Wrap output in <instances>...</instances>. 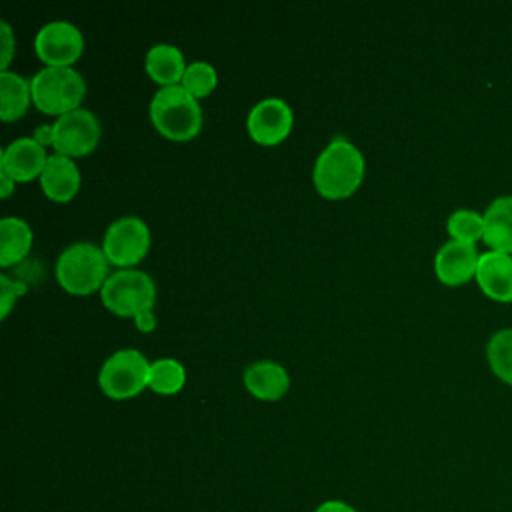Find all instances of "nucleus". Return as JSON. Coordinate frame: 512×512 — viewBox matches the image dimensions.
Returning a JSON list of instances; mask_svg holds the SVG:
<instances>
[{"instance_id":"39448f33","label":"nucleus","mask_w":512,"mask_h":512,"mask_svg":"<svg viewBox=\"0 0 512 512\" xmlns=\"http://www.w3.org/2000/svg\"><path fill=\"white\" fill-rule=\"evenodd\" d=\"M100 296L106 308L120 316H136L152 308L156 288L150 274L136 268H118L104 280Z\"/></svg>"},{"instance_id":"aec40b11","label":"nucleus","mask_w":512,"mask_h":512,"mask_svg":"<svg viewBox=\"0 0 512 512\" xmlns=\"http://www.w3.org/2000/svg\"><path fill=\"white\" fill-rule=\"evenodd\" d=\"M186 378L184 366L180 360L170 358V356H162L150 362V370H148V386L154 392L160 394H174L182 388Z\"/></svg>"},{"instance_id":"6e6552de","label":"nucleus","mask_w":512,"mask_h":512,"mask_svg":"<svg viewBox=\"0 0 512 512\" xmlns=\"http://www.w3.org/2000/svg\"><path fill=\"white\" fill-rule=\"evenodd\" d=\"M54 140L52 146L58 154L82 156L96 148L100 140V122L88 108H74L64 112L52 124Z\"/></svg>"},{"instance_id":"c85d7f7f","label":"nucleus","mask_w":512,"mask_h":512,"mask_svg":"<svg viewBox=\"0 0 512 512\" xmlns=\"http://www.w3.org/2000/svg\"><path fill=\"white\" fill-rule=\"evenodd\" d=\"M12 186H14V180L6 174L0 172V194L6 198L10 192H12Z\"/></svg>"},{"instance_id":"9d476101","label":"nucleus","mask_w":512,"mask_h":512,"mask_svg":"<svg viewBox=\"0 0 512 512\" xmlns=\"http://www.w3.org/2000/svg\"><path fill=\"white\" fill-rule=\"evenodd\" d=\"M292 120L294 114L286 100L278 96H266L250 108L246 116V128L252 140L264 146H272L288 136Z\"/></svg>"},{"instance_id":"2eb2a0df","label":"nucleus","mask_w":512,"mask_h":512,"mask_svg":"<svg viewBox=\"0 0 512 512\" xmlns=\"http://www.w3.org/2000/svg\"><path fill=\"white\" fill-rule=\"evenodd\" d=\"M246 388L260 400H278L290 386L286 368L276 360L250 362L242 372Z\"/></svg>"},{"instance_id":"412c9836","label":"nucleus","mask_w":512,"mask_h":512,"mask_svg":"<svg viewBox=\"0 0 512 512\" xmlns=\"http://www.w3.org/2000/svg\"><path fill=\"white\" fill-rule=\"evenodd\" d=\"M486 358L492 372L512 386V328H500L488 338Z\"/></svg>"},{"instance_id":"393cba45","label":"nucleus","mask_w":512,"mask_h":512,"mask_svg":"<svg viewBox=\"0 0 512 512\" xmlns=\"http://www.w3.org/2000/svg\"><path fill=\"white\" fill-rule=\"evenodd\" d=\"M0 42H2V70H8V64L14 54V34L6 20H0Z\"/></svg>"},{"instance_id":"a211bd4d","label":"nucleus","mask_w":512,"mask_h":512,"mask_svg":"<svg viewBox=\"0 0 512 512\" xmlns=\"http://www.w3.org/2000/svg\"><path fill=\"white\" fill-rule=\"evenodd\" d=\"M32 246V228L18 216L0 220V264L8 266L22 260Z\"/></svg>"},{"instance_id":"ddd939ff","label":"nucleus","mask_w":512,"mask_h":512,"mask_svg":"<svg viewBox=\"0 0 512 512\" xmlns=\"http://www.w3.org/2000/svg\"><path fill=\"white\" fill-rule=\"evenodd\" d=\"M474 278L488 298L512 302V254L498 250L480 254Z\"/></svg>"},{"instance_id":"423d86ee","label":"nucleus","mask_w":512,"mask_h":512,"mask_svg":"<svg viewBox=\"0 0 512 512\" xmlns=\"http://www.w3.org/2000/svg\"><path fill=\"white\" fill-rule=\"evenodd\" d=\"M148 370L150 362L138 348H120L102 362L98 384L114 400L130 398L148 386Z\"/></svg>"},{"instance_id":"6ab92c4d","label":"nucleus","mask_w":512,"mask_h":512,"mask_svg":"<svg viewBox=\"0 0 512 512\" xmlns=\"http://www.w3.org/2000/svg\"><path fill=\"white\" fill-rule=\"evenodd\" d=\"M30 102V80L12 70H0V118L6 122L20 118Z\"/></svg>"},{"instance_id":"4be33fe9","label":"nucleus","mask_w":512,"mask_h":512,"mask_svg":"<svg viewBox=\"0 0 512 512\" xmlns=\"http://www.w3.org/2000/svg\"><path fill=\"white\" fill-rule=\"evenodd\" d=\"M446 230L452 240L474 244L484 238V214L470 208H458L448 216Z\"/></svg>"},{"instance_id":"20e7f679","label":"nucleus","mask_w":512,"mask_h":512,"mask_svg":"<svg viewBox=\"0 0 512 512\" xmlns=\"http://www.w3.org/2000/svg\"><path fill=\"white\" fill-rule=\"evenodd\" d=\"M30 92L36 108L60 116L80 108L86 82L72 66H44L30 78Z\"/></svg>"},{"instance_id":"9b49d317","label":"nucleus","mask_w":512,"mask_h":512,"mask_svg":"<svg viewBox=\"0 0 512 512\" xmlns=\"http://www.w3.org/2000/svg\"><path fill=\"white\" fill-rule=\"evenodd\" d=\"M478 260L480 254L476 250V244L448 240L438 248L434 256V272L440 282L448 286H460L476 276Z\"/></svg>"},{"instance_id":"dca6fc26","label":"nucleus","mask_w":512,"mask_h":512,"mask_svg":"<svg viewBox=\"0 0 512 512\" xmlns=\"http://www.w3.org/2000/svg\"><path fill=\"white\" fill-rule=\"evenodd\" d=\"M490 250L512 254V194L496 196L484 210V238Z\"/></svg>"},{"instance_id":"cd10ccee","label":"nucleus","mask_w":512,"mask_h":512,"mask_svg":"<svg viewBox=\"0 0 512 512\" xmlns=\"http://www.w3.org/2000/svg\"><path fill=\"white\" fill-rule=\"evenodd\" d=\"M32 136L46 148V144H52V140H54V128H52V124H40Z\"/></svg>"},{"instance_id":"a878e982","label":"nucleus","mask_w":512,"mask_h":512,"mask_svg":"<svg viewBox=\"0 0 512 512\" xmlns=\"http://www.w3.org/2000/svg\"><path fill=\"white\" fill-rule=\"evenodd\" d=\"M314 512H358V510H356L352 504L344 502V500L332 498V500L320 502V504L314 508Z\"/></svg>"},{"instance_id":"f8f14e48","label":"nucleus","mask_w":512,"mask_h":512,"mask_svg":"<svg viewBox=\"0 0 512 512\" xmlns=\"http://www.w3.org/2000/svg\"><path fill=\"white\" fill-rule=\"evenodd\" d=\"M46 160V148L34 140V136H20L4 146L0 156V172L10 176L14 182L30 180L42 174Z\"/></svg>"},{"instance_id":"f03ea898","label":"nucleus","mask_w":512,"mask_h":512,"mask_svg":"<svg viewBox=\"0 0 512 512\" xmlns=\"http://www.w3.org/2000/svg\"><path fill=\"white\" fill-rule=\"evenodd\" d=\"M150 118L166 138L188 140L200 130L202 108L182 84L160 86L150 100Z\"/></svg>"},{"instance_id":"0eeeda50","label":"nucleus","mask_w":512,"mask_h":512,"mask_svg":"<svg viewBox=\"0 0 512 512\" xmlns=\"http://www.w3.org/2000/svg\"><path fill=\"white\" fill-rule=\"evenodd\" d=\"M150 246L148 224L138 216H120L112 220L102 238V250L108 262L130 268Z\"/></svg>"},{"instance_id":"bb28decb","label":"nucleus","mask_w":512,"mask_h":512,"mask_svg":"<svg viewBox=\"0 0 512 512\" xmlns=\"http://www.w3.org/2000/svg\"><path fill=\"white\" fill-rule=\"evenodd\" d=\"M134 322H136V326H138L140 330H144V332L152 330V328L156 326V318H154V312H152V308L140 310V312L134 316Z\"/></svg>"},{"instance_id":"4468645a","label":"nucleus","mask_w":512,"mask_h":512,"mask_svg":"<svg viewBox=\"0 0 512 512\" xmlns=\"http://www.w3.org/2000/svg\"><path fill=\"white\" fill-rule=\"evenodd\" d=\"M40 186L52 200H70L80 188V170L76 162L66 154H48L40 174Z\"/></svg>"},{"instance_id":"5701e85b","label":"nucleus","mask_w":512,"mask_h":512,"mask_svg":"<svg viewBox=\"0 0 512 512\" xmlns=\"http://www.w3.org/2000/svg\"><path fill=\"white\" fill-rule=\"evenodd\" d=\"M216 70L212 64L204 62V60H194L186 66L184 76H182V86L194 96V98H202L208 96L214 86H216Z\"/></svg>"},{"instance_id":"1a4fd4ad","label":"nucleus","mask_w":512,"mask_h":512,"mask_svg":"<svg viewBox=\"0 0 512 512\" xmlns=\"http://www.w3.org/2000/svg\"><path fill=\"white\" fill-rule=\"evenodd\" d=\"M34 48L46 66H70L84 50V36L68 20H50L36 32Z\"/></svg>"},{"instance_id":"f3484780","label":"nucleus","mask_w":512,"mask_h":512,"mask_svg":"<svg viewBox=\"0 0 512 512\" xmlns=\"http://www.w3.org/2000/svg\"><path fill=\"white\" fill-rule=\"evenodd\" d=\"M186 66L188 64L184 62V54L180 52V48L168 42L150 46L144 56L146 72L160 86H174L182 82Z\"/></svg>"},{"instance_id":"f257e3e1","label":"nucleus","mask_w":512,"mask_h":512,"mask_svg":"<svg viewBox=\"0 0 512 512\" xmlns=\"http://www.w3.org/2000/svg\"><path fill=\"white\" fill-rule=\"evenodd\" d=\"M364 174V156L356 144L336 136L316 156L312 180L326 198H344L356 190Z\"/></svg>"},{"instance_id":"7ed1b4c3","label":"nucleus","mask_w":512,"mask_h":512,"mask_svg":"<svg viewBox=\"0 0 512 512\" xmlns=\"http://www.w3.org/2000/svg\"><path fill=\"white\" fill-rule=\"evenodd\" d=\"M56 278L72 294H88L102 288L108 278V258L102 246L88 240L68 244L56 260Z\"/></svg>"},{"instance_id":"b1692460","label":"nucleus","mask_w":512,"mask_h":512,"mask_svg":"<svg viewBox=\"0 0 512 512\" xmlns=\"http://www.w3.org/2000/svg\"><path fill=\"white\" fill-rule=\"evenodd\" d=\"M26 286L20 280L10 278L8 274H0V316L4 318L16 300V296L24 294Z\"/></svg>"}]
</instances>
